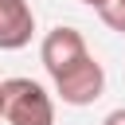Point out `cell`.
I'll return each mask as SVG.
<instances>
[{"label":"cell","mask_w":125,"mask_h":125,"mask_svg":"<svg viewBox=\"0 0 125 125\" xmlns=\"http://www.w3.org/2000/svg\"><path fill=\"white\" fill-rule=\"evenodd\" d=\"M0 113H4V94H0Z\"/></svg>","instance_id":"obj_8"},{"label":"cell","mask_w":125,"mask_h":125,"mask_svg":"<svg viewBox=\"0 0 125 125\" xmlns=\"http://www.w3.org/2000/svg\"><path fill=\"white\" fill-rule=\"evenodd\" d=\"M4 121L8 125H55V102L35 78H4Z\"/></svg>","instance_id":"obj_1"},{"label":"cell","mask_w":125,"mask_h":125,"mask_svg":"<svg viewBox=\"0 0 125 125\" xmlns=\"http://www.w3.org/2000/svg\"><path fill=\"white\" fill-rule=\"evenodd\" d=\"M78 4H90V8H105L109 0H78Z\"/></svg>","instance_id":"obj_7"},{"label":"cell","mask_w":125,"mask_h":125,"mask_svg":"<svg viewBox=\"0 0 125 125\" xmlns=\"http://www.w3.org/2000/svg\"><path fill=\"white\" fill-rule=\"evenodd\" d=\"M35 12L27 0H0V51H20L31 43Z\"/></svg>","instance_id":"obj_4"},{"label":"cell","mask_w":125,"mask_h":125,"mask_svg":"<svg viewBox=\"0 0 125 125\" xmlns=\"http://www.w3.org/2000/svg\"><path fill=\"white\" fill-rule=\"evenodd\" d=\"M98 12H102V20H105V27H113V31L125 35V0H109V4L98 8Z\"/></svg>","instance_id":"obj_5"},{"label":"cell","mask_w":125,"mask_h":125,"mask_svg":"<svg viewBox=\"0 0 125 125\" xmlns=\"http://www.w3.org/2000/svg\"><path fill=\"white\" fill-rule=\"evenodd\" d=\"M102 90H105V70H102V62L90 55L82 66H74L70 74H62L59 82H55V94L66 102V105H94L98 98H102Z\"/></svg>","instance_id":"obj_3"},{"label":"cell","mask_w":125,"mask_h":125,"mask_svg":"<svg viewBox=\"0 0 125 125\" xmlns=\"http://www.w3.org/2000/svg\"><path fill=\"white\" fill-rule=\"evenodd\" d=\"M102 125H125V105L121 109H113V113H105V121Z\"/></svg>","instance_id":"obj_6"},{"label":"cell","mask_w":125,"mask_h":125,"mask_svg":"<svg viewBox=\"0 0 125 125\" xmlns=\"http://www.w3.org/2000/svg\"><path fill=\"white\" fill-rule=\"evenodd\" d=\"M39 59H43L47 74L59 82L62 74H70L74 66H82V62L90 59V47H86V39H82L78 27H62V23H59V27H51V31L43 35Z\"/></svg>","instance_id":"obj_2"}]
</instances>
